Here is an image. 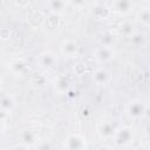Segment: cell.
Masks as SVG:
<instances>
[{
    "label": "cell",
    "mask_w": 150,
    "mask_h": 150,
    "mask_svg": "<svg viewBox=\"0 0 150 150\" xmlns=\"http://www.w3.org/2000/svg\"><path fill=\"white\" fill-rule=\"evenodd\" d=\"M112 139H114L115 145L118 146V148L128 146L135 139L134 129L131 127H128V125H123V127L116 128V131H115V134L112 136Z\"/></svg>",
    "instance_id": "1"
},
{
    "label": "cell",
    "mask_w": 150,
    "mask_h": 150,
    "mask_svg": "<svg viewBox=\"0 0 150 150\" xmlns=\"http://www.w3.org/2000/svg\"><path fill=\"white\" fill-rule=\"evenodd\" d=\"M127 112L132 120H143L148 115V104L139 98H134L127 104Z\"/></svg>",
    "instance_id": "2"
},
{
    "label": "cell",
    "mask_w": 150,
    "mask_h": 150,
    "mask_svg": "<svg viewBox=\"0 0 150 150\" xmlns=\"http://www.w3.org/2000/svg\"><path fill=\"white\" fill-rule=\"evenodd\" d=\"M36 63L40 68H43V69H54L57 63H59V59H57V55L50 50V49H46V50H42L38 57H36Z\"/></svg>",
    "instance_id": "3"
},
{
    "label": "cell",
    "mask_w": 150,
    "mask_h": 150,
    "mask_svg": "<svg viewBox=\"0 0 150 150\" xmlns=\"http://www.w3.org/2000/svg\"><path fill=\"white\" fill-rule=\"evenodd\" d=\"M19 138H20V143L14 148H23V149L35 148L36 144L41 141L39 134L35 132L34 130H23L22 132H20Z\"/></svg>",
    "instance_id": "4"
},
{
    "label": "cell",
    "mask_w": 150,
    "mask_h": 150,
    "mask_svg": "<svg viewBox=\"0 0 150 150\" xmlns=\"http://www.w3.org/2000/svg\"><path fill=\"white\" fill-rule=\"evenodd\" d=\"M80 46L74 39H64L60 43V53L64 59H75L79 55Z\"/></svg>",
    "instance_id": "5"
},
{
    "label": "cell",
    "mask_w": 150,
    "mask_h": 150,
    "mask_svg": "<svg viewBox=\"0 0 150 150\" xmlns=\"http://www.w3.org/2000/svg\"><path fill=\"white\" fill-rule=\"evenodd\" d=\"M116 57L114 46H100L94 50V59L98 63H108Z\"/></svg>",
    "instance_id": "6"
},
{
    "label": "cell",
    "mask_w": 150,
    "mask_h": 150,
    "mask_svg": "<svg viewBox=\"0 0 150 150\" xmlns=\"http://www.w3.org/2000/svg\"><path fill=\"white\" fill-rule=\"evenodd\" d=\"M63 148L64 149H68V150H81V149H86V148H88L87 138L82 134H80V132H73V134H70L66 138Z\"/></svg>",
    "instance_id": "7"
},
{
    "label": "cell",
    "mask_w": 150,
    "mask_h": 150,
    "mask_svg": "<svg viewBox=\"0 0 150 150\" xmlns=\"http://www.w3.org/2000/svg\"><path fill=\"white\" fill-rule=\"evenodd\" d=\"M109 7L111 9V13L125 16L132 12V9L135 8V4L134 0H112Z\"/></svg>",
    "instance_id": "8"
},
{
    "label": "cell",
    "mask_w": 150,
    "mask_h": 150,
    "mask_svg": "<svg viewBox=\"0 0 150 150\" xmlns=\"http://www.w3.org/2000/svg\"><path fill=\"white\" fill-rule=\"evenodd\" d=\"M7 68L14 76H25L29 70L28 63L23 59H13V60H11L8 62Z\"/></svg>",
    "instance_id": "9"
},
{
    "label": "cell",
    "mask_w": 150,
    "mask_h": 150,
    "mask_svg": "<svg viewBox=\"0 0 150 150\" xmlns=\"http://www.w3.org/2000/svg\"><path fill=\"white\" fill-rule=\"evenodd\" d=\"M69 7L68 0H47V8L52 15L61 16Z\"/></svg>",
    "instance_id": "10"
},
{
    "label": "cell",
    "mask_w": 150,
    "mask_h": 150,
    "mask_svg": "<svg viewBox=\"0 0 150 150\" xmlns=\"http://www.w3.org/2000/svg\"><path fill=\"white\" fill-rule=\"evenodd\" d=\"M91 80L93 82L96 84V86H100V87H103V86H107L110 80H111V75L110 73L105 69V68H97L94 70L93 75H91Z\"/></svg>",
    "instance_id": "11"
},
{
    "label": "cell",
    "mask_w": 150,
    "mask_h": 150,
    "mask_svg": "<svg viewBox=\"0 0 150 150\" xmlns=\"http://www.w3.org/2000/svg\"><path fill=\"white\" fill-rule=\"evenodd\" d=\"M116 125L112 121H104L103 123L100 124V128H98V134L101 136V138L103 139H109V138H112L115 131H116Z\"/></svg>",
    "instance_id": "12"
},
{
    "label": "cell",
    "mask_w": 150,
    "mask_h": 150,
    "mask_svg": "<svg viewBox=\"0 0 150 150\" xmlns=\"http://www.w3.org/2000/svg\"><path fill=\"white\" fill-rule=\"evenodd\" d=\"M111 9L105 4H97L93 8V16L96 20H107L111 15Z\"/></svg>",
    "instance_id": "13"
},
{
    "label": "cell",
    "mask_w": 150,
    "mask_h": 150,
    "mask_svg": "<svg viewBox=\"0 0 150 150\" xmlns=\"http://www.w3.org/2000/svg\"><path fill=\"white\" fill-rule=\"evenodd\" d=\"M15 105H16V101L12 94H5L0 97V109L1 110L6 111L8 114H12Z\"/></svg>",
    "instance_id": "14"
},
{
    "label": "cell",
    "mask_w": 150,
    "mask_h": 150,
    "mask_svg": "<svg viewBox=\"0 0 150 150\" xmlns=\"http://www.w3.org/2000/svg\"><path fill=\"white\" fill-rule=\"evenodd\" d=\"M136 29H135V25H134V22L131 21V20H129V19H124V20H122L120 23H118V26H117V32H118V34L120 35H122V36H124V38H130V35L135 32Z\"/></svg>",
    "instance_id": "15"
},
{
    "label": "cell",
    "mask_w": 150,
    "mask_h": 150,
    "mask_svg": "<svg viewBox=\"0 0 150 150\" xmlns=\"http://www.w3.org/2000/svg\"><path fill=\"white\" fill-rule=\"evenodd\" d=\"M129 40H130V43L136 48H144L148 45V36L144 32L135 30L130 35Z\"/></svg>",
    "instance_id": "16"
},
{
    "label": "cell",
    "mask_w": 150,
    "mask_h": 150,
    "mask_svg": "<svg viewBox=\"0 0 150 150\" xmlns=\"http://www.w3.org/2000/svg\"><path fill=\"white\" fill-rule=\"evenodd\" d=\"M54 89L57 94H66L70 89V81L66 76L60 75L54 81Z\"/></svg>",
    "instance_id": "17"
},
{
    "label": "cell",
    "mask_w": 150,
    "mask_h": 150,
    "mask_svg": "<svg viewBox=\"0 0 150 150\" xmlns=\"http://www.w3.org/2000/svg\"><path fill=\"white\" fill-rule=\"evenodd\" d=\"M136 19H137L138 23H139L142 27L148 28L149 25H150V8H149V6L142 7V8L138 11V13H137Z\"/></svg>",
    "instance_id": "18"
},
{
    "label": "cell",
    "mask_w": 150,
    "mask_h": 150,
    "mask_svg": "<svg viewBox=\"0 0 150 150\" xmlns=\"http://www.w3.org/2000/svg\"><path fill=\"white\" fill-rule=\"evenodd\" d=\"M100 46H114L115 43V36L110 32H105L100 36Z\"/></svg>",
    "instance_id": "19"
},
{
    "label": "cell",
    "mask_w": 150,
    "mask_h": 150,
    "mask_svg": "<svg viewBox=\"0 0 150 150\" xmlns=\"http://www.w3.org/2000/svg\"><path fill=\"white\" fill-rule=\"evenodd\" d=\"M89 0H68V4L70 7L77 9V11H81L87 5H88Z\"/></svg>",
    "instance_id": "20"
},
{
    "label": "cell",
    "mask_w": 150,
    "mask_h": 150,
    "mask_svg": "<svg viewBox=\"0 0 150 150\" xmlns=\"http://www.w3.org/2000/svg\"><path fill=\"white\" fill-rule=\"evenodd\" d=\"M9 115H11V114H8V112H6V111H4V110L0 109V120H1V121H5V122H6V121L9 118Z\"/></svg>",
    "instance_id": "21"
},
{
    "label": "cell",
    "mask_w": 150,
    "mask_h": 150,
    "mask_svg": "<svg viewBox=\"0 0 150 150\" xmlns=\"http://www.w3.org/2000/svg\"><path fill=\"white\" fill-rule=\"evenodd\" d=\"M6 129V122L0 120V132H4Z\"/></svg>",
    "instance_id": "22"
},
{
    "label": "cell",
    "mask_w": 150,
    "mask_h": 150,
    "mask_svg": "<svg viewBox=\"0 0 150 150\" xmlns=\"http://www.w3.org/2000/svg\"><path fill=\"white\" fill-rule=\"evenodd\" d=\"M2 87H4V79H2V76L0 75V90L2 89Z\"/></svg>",
    "instance_id": "23"
}]
</instances>
